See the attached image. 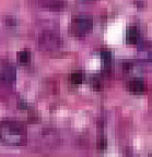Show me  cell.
I'll return each mask as SVG.
<instances>
[{
	"instance_id": "5b68a950",
	"label": "cell",
	"mask_w": 152,
	"mask_h": 157,
	"mask_svg": "<svg viewBox=\"0 0 152 157\" xmlns=\"http://www.w3.org/2000/svg\"><path fill=\"white\" fill-rule=\"evenodd\" d=\"M128 88L130 92H133L135 94H141L146 91L147 85L143 78H133L128 82Z\"/></svg>"
},
{
	"instance_id": "9c48e42d",
	"label": "cell",
	"mask_w": 152,
	"mask_h": 157,
	"mask_svg": "<svg viewBox=\"0 0 152 157\" xmlns=\"http://www.w3.org/2000/svg\"><path fill=\"white\" fill-rule=\"evenodd\" d=\"M18 61L21 62V63H26L27 61H29V59H30V54L27 50H21V52H18Z\"/></svg>"
},
{
	"instance_id": "8992f818",
	"label": "cell",
	"mask_w": 152,
	"mask_h": 157,
	"mask_svg": "<svg viewBox=\"0 0 152 157\" xmlns=\"http://www.w3.org/2000/svg\"><path fill=\"white\" fill-rule=\"evenodd\" d=\"M38 3L42 7L54 11L62 10L67 6L66 0H38Z\"/></svg>"
},
{
	"instance_id": "4fadbf2b",
	"label": "cell",
	"mask_w": 152,
	"mask_h": 157,
	"mask_svg": "<svg viewBox=\"0 0 152 157\" xmlns=\"http://www.w3.org/2000/svg\"><path fill=\"white\" fill-rule=\"evenodd\" d=\"M84 1H91V0H84Z\"/></svg>"
},
{
	"instance_id": "ba28073f",
	"label": "cell",
	"mask_w": 152,
	"mask_h": 157,
	"mask_svg": "<svg viewBox=\"0 0 152 157\" xmlns=\"http://www.w3.org/2000/svg\"><path fill=\"white\" fill-rule=\"evenodd\" d=\"M83 78H84V75L81 71H74V72H72L71 75H70V81L74 84H81L82 81H83Z\"/></svg>"
},
{
	"instance_id": "30bf717a",
	"label": "cell",
	"mask_w": 152,
	"mask_h": 157,
	"mask_svg": "<svg viewBox=\"0 0 152 157\" xmlns=\"http://www.w3.org/2000/svg\"><path fill=\"white\" fill-rule=\"evenodd\" d=\"M101 57L104 59V61L107 62L108 60H110V52L107 49H102L101 50Z\"/></svg>"
},
{
	"instance_id": "52a82bcc",
	"label": "cell",
	"mask_w": 152,
	"mask_h": 157,
	"mask_svg": "<svg viewBox=\"0 0 152 157\" xmlns=\"http://www.w3.org/2000/svg\"><path fill=\"white\" fill-rule=\"evenodd\" d=\"M139 38V31H138L137 26L135 25H130L127 29V33H126V39L127 43L130 45H136Z\"/></svg>"
},
{
	"instance_id": "8fae6325",
	"label": "cell",
	"mask_w": 152,
	"mask_h": 157,
	"mask_svg": "<svg viewBox=\"0 0 152 157\" xmlns=\"http://www.w3.org/2000/svg\"><path fill=\"white\" fill-rule=\"evenodd\" d=\"M98 148H105L106 147V140L104 139V137L98 139Z\"/></svg>"
},
{
	"instance_id": "6da1fadb",
	"label": "cell",
	"mask_w": 152,
	"mask_h": 157,
	"mask_svg": "<svg viewBox=\"0 0 152 157\" xmlns=\"http://www.w3.org/2000/svg\"><path fill=\"white\" fill-rule=\"evenodd\" d=\"M0 142L9 145H23L26 142V128L17 120L0 121Z\"/></svg>"
},
{
	"instance_id": "7c38bea8",
	"label": "cell",
	"mask_w": 152,
	"mask_h": 157,
	"mask_svg": "<svg viewBox=\"0 0 152 157\" xmlns=\"http://www.w3.org/2000/svg\"><path fill=\"white\" fill-rule=\"evenodd\" d=\"M6 22H7V24H10V25H14L15 24V21H14V19H13V17H7Z\"/></svg>"
},
{
	"instance_id": "277c9868",
	"label": "cell",
	"mask_w": 152,
	"mask_h": 157,
	"mask_svg": "<svg viewBox=\"0 0 152 157\" xmlns=\"http://www.w3.org/2000/svg\"><path fill=\"white\" fill-rule=\"evenodd\" d=\"M15 80V68L11 64H3L0 67V81L10 84Z\"/></svg>"
},
{
	"instance_id": "7a4b0ae2",
	"label": "cell",
	"mask_w": 152,
	"mask_h": 157,
	"mask_svg": "<svg viewBox=\"0 0 152 157\" xmlns=\"http://www.w3.org/2000/svg\"><path fill=\"white\" fill-rule=\"evenodd\" d=\"M62 44L60 36L54 31H43L38 37V45L39 48L45 52H53L59 48Z\"/></svg>"
},
{
	"instance_id": "5bb4252c",
	"label": "cell",
	"mask_w": 152,
	"mask_h": 157,
	"mask_svg": "<svg viewBox=\"0 0 152 157\" xmlns=\"http://www.w3.org/2000/svg\"><path fill=\"white\" fill-rule=\"evenodd\" d=\"M149 157H151V156H150V155H149Z\"/></svg>"
},
{
	"instance_id": "3957f363",
	"label": "cell",
	"mask_w": 152,
	"mask_h": 157,
	"mask_svg": "<svg viewBox=\"0 0 152 157\" xmlns=\"http://www.w3.org/2000/svg\"><path fill=\"white\" fill-rule=\"evenodd\" d=\"M92 26H93L92 17L88 14L81 13L72 19L70 29H71V32L74 34L78 35V36H82V35H86V33L90 32L92 29Z\"/></svg>"
}]
</instances>
